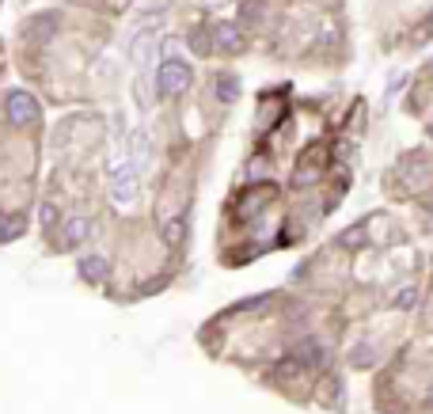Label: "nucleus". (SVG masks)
Masks as SVG:
<instances>
[{
	"label": "nucleus",
	"instance_id": "obj_1",
	"mask_svg": "<svg viewBox=\"0 0 433 414\" xmlns=\"http://www.w3.org/2000/svg\"><path fill=\"white\" fill-rule=\"evenodd\" d=\"M156 88H160V96H179V91L190 88V69H186V61H164L160 65Z\"/></svg>",
	"mask_w": 433,
	"mask_h": 414
},
{
	"label": "nucleus",
	"instance_id": "obj_2",
	"mask_svg": "<svg viewBox=\"0 0 433 414\" xmlns=\"http://www.w3.org/2000/svg\"><path fill=\"white\" fill-rule=\"evenodd\" d=\"M8 118H12L15 126H31V122L39 118V107H34V99L27 96V91H15V96H8Z\"/></svg>",
	"mask_w": 433,
	"mask_h": 414
},
{
	"label": "nucleus",
	"instance_id": "obj_3",
	"mask_svg": "<svg viewBox=\"0 0 433 414\" xmlns=\"http://www.w3.org/2000/svg\"><path fill=\"white\" fill-rule=\"evenodd\" d=\"M53 31H58V15H39V20L27 23V39H39V42H50Z\"/></svg>",
	"mask_w": 433,
	"mask_h": 414
},
{
	"label": "nucleus",
	"instance_id": "obj_4",
	"mask_svg": "<svg viewBox=\"0 0 433 414\" xmlns=\"http://www.w3.org/2000/svg\"><path fill=\"white\" fill-rule=\"evenodd\" d=\"M88 221L84 217H72V221H65V247H80L84 240H88Z\"/></svg>",
	"mask_w": 433,
	"mask_h": 414
},
{
	"label": "nucleus",
	"instance_id": "obj_5",
	"mask_svg": "<svg viewBox=\"0 0 433 414\" xmlns=\"http://www.w3.org/2000/svg\"><path fill=\"white\" fill-rule=\"evenodd\" d=\"M80 274L88 278V281H103L110 274V266H107V259H99V255H88V259H80Z\"/></svg>",
	"mask_w": 433,
	"mask_h": 414
},
{
	"label": "nucleus",
	"instance_id": "obj_6",
	"mask_svg": "<svg viewBox=\"0 0 433 414\" xmlns=\"http://www.w3.org/2000/svg\"><path fill=\"white\" fill-rule=\"evenodd\" d=\"M134 190H137V175L134 172H118V179H115V198H118V202H129Z\"/></svg>",
	"mask_w": 433,
	"mask_h": 414
},
{
	"label": "nucleus",
	"instance_id": "obj_7",
	"mask_svg": "<svg viewBox=\"0 0 433 414\" xmlns=\"http://www.w3.org/2000/svg\"><path fill=\"white\" fill-rule=\"evenodd\" d=\"M216 42L228 46V50H240V46H243L240 27H236V23H221V27H216Z\"/></svg>",
	"mask_w": 433,
	"mask_h": 414
},
{
	"label": "nucleus",
	"instance_id": "obj_8",
	"mask_svg": "<svg viewBox=\"0 0 433 414\" xmlns=\"http://www.w3.org/2000/svg\"><path fill=\"white\" fill-rule=\"evenodd\" d=\"M216 96H221L224 103H236L240 99V80L232 77V72H224V77L216 80Z\"/></svg>",
	"mask_w": 433,
	"mask_h": 414
},
{
	"label": "nucleus",
	"instance_id": "obj_9",
	"mask_svg": "<svg viewBox=\"0 0 433 414\" xmlns=\"http://www.w3.org/2000/svg\"><path fill=\"white\" fill-rule=\"evenodd\" d=\"M297 361H300V365L323 361V346H319L316 338H304V342H300V350H297Z\"/></svg>",
	"mask_w": 433,
	"mask_h": 414
},
{
	"label": "nucleus",
	"instance_id": "obj_10",
	"mask_svg": "<svg viewBox=\"0 0 433 414\" xmlns=\"http://www.w3.org/2000/svg\"><path fill=\"white\" fill-rule=\"evenodd\" d=\"M297 373H304V365H300L297 357H289V361H281L278 369H274V376H281V380H293Z\"/></svg>",
	"mask_w": 433,
	"mask_h": 414
},
{
	"label": "nucleus",
	"instance_id": "obj_11",
	"mask_svg": "<svg viewBox=\"0 0 433 414\" xmlns=\"http://www.w3.org/2000/svg\"><path fill=\"white\" fill-rule=\"evenodd\" d=\"M342 243H346V247H361V243H365V224H357V228H350V232H346V236H342Z\"/></svg>",
	"mask_w": 433,
	"mask_h": 414
},
{
	"label": "nucleus",
	"instance_id": "obj_12",
	"mask_svg": "<svg viewBox=\"0 0 433 414\" xmlns=\"http://www.w3.org/2000/svg\"><path fill=\"white\" fill-rule=\"evenodd\" d=\"M164 236L172 240V243H179L183 240V217H175V221H167V228H164Z\"/></svg>",
	"mask_w": 433,
	"mask_h": 414
},
{
	"label": "nucleus",
	"instance_id": "obj_13",
	"mask_svg": "<svg viewBox=\"0 0 433 414\" xmlns=\"http://www.w3.org/2000/svg\"><path fill=\"white\" fill-rule=\"evenodd\" d=\"M418 304V293H414V289H403L399 297H395V308H414Z\"/></svg>",
	"mask_w": 433,
	"mask_h": 414
},
{
	"label": "nucleus",
	"instance_id": "obj_14",
	"mask_svg": "<svg viewBox=\"0 0 433 414\" xmlns=\"http://www.w3.org/2000/svg\"><path fill=\"white\" fill-rule=\"evenodd\" d=\"M39 217H42V224H53V221H58V205H50V202H46L42 209H39Z\"/></svg>",
	"mask_w": 433,
	"mask_h": 414
},
{
	"label": "nucleus",
	"instance_id": "obj_15",
	"mask_svg": "<svg viewBox=\"0 0 433 414\" xmlns=\"http://www.w3.org/2000/svg\"><path fill=\"white\" fill-rule=\"evenodd\" d=\"M12 236H20V221H8V228H0V240H12Z\"/></svg>",
	"mask_w": 433,
	"mask_h": 414
},
{
	"label": "nucleus",
	"instance_id": "obj_16",
	"mask_svg": "<svg viewBox=\"0 0 433 414\" xmlns=\"http://www.w3.org/2000/svg\"><path fill=\"white\" fill-rule=\"evenodd\" d=\"M426 34H433V15L418 27V31H414V42H426Z\"/></svg>",
	"mask_w": 433,
	"mask_h": 414
},
{
	"label": "nucleus",
	"instance_id": "obj_17",
	"mask_svg": "<svg viewBox=\"0 0 433 414\" xmlns=\"http://www.w3.org/2000/svg\"><path fill=\"white\" fill-rule=\"evenodd\" d=\"M429 209H433V202H429Z\"/></svg>",
	"mask_w": 433,
	"mask_h": 414
},
{
	"label": "nucleus",
	"instance_id": "obj_18",
	"mask_svg": "<svg viewBox=\"0 0 433 414\" xmlns=\"http://www.w3.org/2000/svg\"><path fill=\"white\" fill-rule=\"evenodd\" d=\"M429 69H433V65H429Z\"/></svg>",
	"mask_w": 433,
	"mask_h": 414
}]
</instances>
